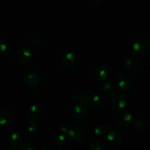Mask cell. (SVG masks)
Returning a JSON list of instances; mask_svg holds the SVG:
<instances>
[{"instance_id": "cell-20", "label": "cell", "mask_w": 150, "mask_h": 150, "mask_svg": "<svg viewBox=\"0 0 150 150\" xmlns=\"http://www.w3.org/2000/svg\"><path fill=\"white\" fill-rule=\"evenodd\" d=\"M89 148L91 150H105V145L102 141L94 139L89 141Z\"/></svg>"}, {"instance_id": "cell-10", "label": "cell", "mask_w": 150, "mask_h": 150, "mask_svg": "<svg viewBox=\"0 0 150 150\" xmlns=\"http://www.w3.org/2000/svg\"><path fill=\"white\" fill-rule=\"evenodd\" d=\"M111 104L114 110H118V111H122L125 109L127 106V101L125 98L121 95H117L112 99L111 101Z\"/></svg>"}, {"instance_id": "cell-19", "label": "cell", "mask_w": 150, "mask_h": 150, "mask_svg": "<svg viewBox=\"0 0 150 150\" xmlns=\"http://www.w3.org/2000/svg\"><path fill=\"white\" fill-rule=\"evenodd\" d=\"M67 144V138L62 133H59L54 138V144L59 149H62Z\"/></svg>"}, {"instance_id": "cell-22", "label": "cell", "mask_w": 150, "mask_h": 150, "mask_svg": "<svg viewBox=\"0 0 150 150\" xmlns=\"http://www.w3.org/2000/svg\"><path fill=\"white\" fill-rule=\"evenodd\" d=\"M9 44L5 41H0V56L4 55L8 51Z\"/></svg>"}, {"instance_id": "cell-13", "label": "cell", "mask_w": 150, "mask_h": 150, "mask_svg": "<svg viewBox=\"0 0 150 150\" xmlns=\"http://www.w3.org/2000/svg\"><path fill=\"white\" fill-rule=\"evenodd\" d=\"M23 141V136L20 132H12L11 135H10V145L14 148H18L20 146Z\"/></svg>"}, {"instance_id": "cell-23", "label": "cell", "mask_w": 150, "mask_h": 150, "mask_svg": "<svg viewBox=\"0 0 150 150\" xmlns=\"http://www.w3.org/2000/svg\"><path fill=\"white\" fill-rule=\"evenodd\" d=\"M29 45H30L32 48L37 49V48H38V46H39L40 43L37 39H33L30 41V43H29Z\"/></svg>"}, {"instance_id": "cell-3", "label": "cell", "mask_w": 150, "mask_h": 150, "mask_svg": "<svg viewBox=\"0 0 150 150\" xmlns=\"http://www.w3.org/2000/svg\"><path fill=\"white\" fill-rule=\"evenodd\" d=\"M73 111L76 118L80 120L85 119L88 116L89 113V107L87 104L82 101H79L76 104H75L73 107Z\"/></svg>"}, {"instance_id": "cell-25", "label": "cell", "mask_w": 150, "mask_h": 150, "mask_svg": "<svg viewBox=\"0 0 150 150\" xmlns=\"http://www.w3.org/2000/svg\"><path fill=\"white\" fill-rule=\"evenodd\" d=\"M20 150H35L34 147L32 146L31 144H26L22 146V147L21 148Z\"/></svg>"}, {"instance_id": "cell-18", "label": "cell", "mask_w": 150, "mask_h": 150, "mask_svg": "<svg viewBox=\"0 0 150 150\" xmlns=\"http://www.w3.org/2000/svg\"><path fill=\"white\" fill-rule=\"evenodd\" d=\"M100 90L105 95H112L115 91V88L108 82H103L100 85Z\"/></svg>"}, {"instance_id": "cell-11", "label": "cell", "mask_w": 150, "mask_h": 150, "mask_svg": "<svg viewBox=\"0 0 150 150\" xmlns=\"http://www.w3.org/2000/svg\"><path fill=\"white\" fill-rule=\"evenodd\" d=\"M86 104H89L91 107H94V108H99L103 104V100L98 94H90L88 97L87 101H86Z\"/></svg>"}, {"instance_id": "cell-26", "label": "cell", "mask_w": 150, "mask_h": 150, "mask_svg": "<svg viewBox=\"0 0 150 150\" xmlns=\"http://www.w3.org/2000/svg\"><path fill=\"white\" fill-rule=\"evenodd\" d=\"M142 124H143V123H142V121H141L140 120H137L136 122H135V126H136L137 128L141 127V125Z\"/></svg>"}, {"instance_id": "cell-9", "label": "cell", "mask_w": 150, "mask_h": 150, "mask_svg": "<svg viewBox=\"0 0 150 150\" xmlns=\"http://www.w3.org/2000/svg\"><path fill=\"white\" fill-rule=\"evenodd\" d=\"M110 74L109 68L107 67L106 66H100L95 70L94 76L95 79L99 82H105L108 77Z\"/></svg>"}, {"instance_id": "cell-24", "label": "cell", "mask_w": 150, "mask_h": 150, "mask_svg": "<svg viewBox=\"0 0 150 150\" xmlns=\"http://www.w3.org/2000/svg\"><path fill=\"white\" fill-rule=\"evenodd\" d=\"M27 130L30 132H33L36 130V126L34 123H31L27 125Z\"/></svg>"}, {"instance_id": "cell-1", "label": "cell", "mask_w": 150, "mask_h": 150, "mask_svg": "<svg viewBox=\"0 0 150 150\" xmlns=\"http://www.w3.org/2000/svg\"><path fill=\"white\" fill-rule=\"evenodd\" d=\"M132 49L137 55H144L149 51V44L146 39L144 38H136L133 43Z\"/></svg>"}, {"instance_id": "cell-14", "label": "cell", "mask_w": 150, "mask_h": 150, "mask_svg": "<svg viewBox=\"0 0 150 150\" xmlns=\"http://www.w3.org/2000/svg\"><path fill=\"white\" fill-rule=\"evenodd\" d=\"M23 82L25 85L28 86H36L39 84L40 78L37 74H30L26 75L23 78Z\"/></svg>"}, {"instance_id": "cell-17", "label": "cell", "mask_w": 150, "mask_h": 150, "mask_svg": "<svg viewBox=\"0 0 150 150\" xmlns=\"http://www.w3.org/2000/svg\"><path fill=\"white\" fill-rule=\"evenodd\" d=\"M138 60L134 56H129L127 57L125 61V67L127 69L128 71L134 70L136 67L137 66Z\"/></svg>"}, {"instance_id": "cell-8", "label": "cell", "mask_w": 150, "mask_h": 150, "mask_svg": "<svg viewBox=\"0 0 150 150\" xmlns=\"http://www.w3.org/2000/svg\"><path fill=\"white\" fill-rule=\"evenodd\" d=\"M67 135L69 138L74 141H80L84 137L85 132L83 128L80 126H70L67 131Z\"/></svg>"}, {"instance_id": "cell-5", "label": "cell", "mask_w": 150, "mask_h": 150, "mask_svg": "<svg viewBox=\"0 0 150 150\" xmlns=\"http://www.w3.org/2000/svg\"><path fill=\"white\" fill-rule=\"evenodd\" d=\"M60 62L64 68L67 69H71L76 66L77 61H76V57L74 54L71 52H67L62 56Z\"/></svg>"}, {"instance_id": "cell-12", "label": "cell", "mask_w": 150, "mask_h": 150, "mask_svg": "<svg viewBox=\"0 0 150 150\" xmlns=\"http://www.w3.org/2000/svg\"><path fill=\"white\" fill-rule=\"evenodd\" d=\"M111 127V124H105L101 125V126H97L95 129H94L93 132L94 135L96 138H103L107 135V133L109 131V128Z\"/></svg>"}, {"instance_id": "cell-16", "label": "cell", "mask_w": 150, "mask_h": 150, "mask_svg": "<svg viewBox=\"0 0 150 150\" xmlns=\"http://www.w3.org/2000/svg\"><path fill=\"white\" fill-rule=\"evenodd\" d=\"M12 119V113L7 110H0V125H5L10 123Z\"/></svg>"}, {"instance_id": "cell-7", "label": "cell", "mask_w": 150, "mask_h": 150, "mask_svg": "<svg viewBox=\"0 0 150 150\" xmlns=\"http://www.w3.org/2000/svg\"><path fill=\"white\" fill-rule=\"evenodd\" d=\"M28 116L29 118L34 122H38L42 119L43 116V112L41 110L40 107L38 105H31L28 108Z\"/></svg>"}, {"instance_id": "cell-2", "label": "cell", "mask_w": 150, "mask_h": 150, "mask_svg": "<svg viewBox=\"0 0 150 150\" xmlns=\"http://www.w3.org/2000/svg\"><path fill=\"white\" fill-rule=\"evenodd\" d=\"M32 56V52L29 47L23 46L20 47L16 52V58L18 61L21 64H26L31 60Z\"/></svg>"}, {"instance_id": "cell-27", "label": "cell", "mask_w": 150, "mask_h": 150, "mask_svg": "<svg viewBox=\"0 0 150 150\" xmlns=\"http://www.w3.org/2000/svg\"><path fill=\"white\" fill-rule=\"evenodd\" d=\"M43 150H48V149H43Z\"/></svg>"}, {"instance_id": "cell-4", "label": "cell", "mask_w": 150, "mask_h": 150, "mask_svg": "<svg viewBox=\"0 0 150 150\" xmlns=\"http://www.w3.org/2000/svg\"><path fill=\"white\" fill-rule=\"evenodd\" d=\"M122 135L121 132L117 129H111L107 133V141L112 146H118L122 142Z\"/></svg>"}, {"instance_id": "cell-15", "label": "cell", "mask_w": 150, "mask_h": 150, "mask_svg": "<svg viewBox=\"0 0 150 150\" xmlns=\"http://www.w3.org/2000/svg\"><path fill=\"white\" fill-rule=\"evenodd\" d=\"M117 84L120 89L127 90L130 85V79L125 74H120L117 79Z\"/></svg>"}, {"instance_id": "cell-21", "label": "cell", "mask_w": 150, "mask_h": 150, "mask_svg": "<svg viewBox=\"0 0 150 150\" xmlns=\"http://www.w3.org/2000/svg\"><path fill=\"white\" fill-rule=\"evenodd\" d=\"M89 92L86 89H81L78 93V98L82 102H84L86 104V101L89 96Z\"/></svg>"}, {"instance_id": "cell-6", "label": "cell", "mask_w": 150, "mask_h": 150, "mask_svg": "<svg viewBox=\"0 0 150 150\" xmlns=\"http://www.w3.org/2000/svg\"><path fill=\"white\" fill-rule=\"evenodd\" d=\"M117 122L120 126L127 127L133 124V116L128 112H122L117 117Z\"/></svg>"}]
</instances>
